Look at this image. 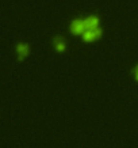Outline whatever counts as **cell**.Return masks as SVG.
<instances>
[{
  "instance_id": "obj_1",
  "label": "cell",
  "mask_w": 138,
  "mask_h": 148,
  "mask_svg": "<svg viewBox=\"0 0 138 148\" xmlns=\"http://www.w3.org/2000/svg\"><path fill=\"white\" fill-rule=\"evenodd\" d=\"M87 29H88V26H87L85 19H75V21L71 23L72 34H81V36H83V33H84Z\"/></svg>"
},
{
  "instance_id": "obj_2",
  "label": "cell",
  "mask_w": 138,
  "mask_h": 148,
  "mask_svg": "<svg viewBox=\"0 0 138 148\" xmlns=\"http://www.w3.org/2000/svg\"><path fill=\"white\" fill-rule=\"evenodd\" d=\"M100 36H102V30L99 27H89L83 33V40L85 42H92V41L98 40Z\"/></svg>"
},
{
  "instance_id": "obj_3",
  "label": "cell",
  "mask_w": 138,
  "mask_h": 148,
  "mask_svg": "<svg viewBox=\"0 0 138 148\" xmlns=\"http://www.w3.org/2000/svg\"><path fill=\"white\" fill-rule=\"evenodd\" d=\"M16 52H18L19 60H23V58L29 54V52H30L29 45H27V44H18V46H16Z\"/></svg>"
},
{
  "instance_id": "obj_4",
  "label": "cell",
  "mask_w": 138,
  "mask_h": 148,
  "mask_svg": "<svg viewBox=\"0 0 138 148\" xmlns=\"http://www.w3.org/2000/svg\"><path fill=\"white\" fill-rule=\"evenodd\" d=\"M54 48L57 52H64L65 50V41L61 37H56L54 38Z\"/></svg>"
},
{
  "instance_id": "obj_5",
  "label": "cell",
  "mask_w": 138,
  "mask_h": 148,
  "mask_svg": "<svg viewBox=\"0 0 138 148\" xmlns=\"http://www.w3.org/2000/svg\"><path fill=\"white\" fill-rule=\"evenodd\" d=\"M85 22H87V26L89 27H98L99 26V18L98 16H95V15H91L88 18L85 19Z\"/></svg>"
},
{
  "instance_id": "obj_6",
  "label": "cell",
  "mask_w": 138,
  "mask_h": 148,
  "mask_svg": "<svg viewBox=\"0 0 138 148\" xmlns=\"http://www.w3.org/2000/svg\"><path fill=\"white\" fill-rule=\"evenodd\" d=\"M134 77H135V80L138 82V65L134 68Z\"/></svg>"
}]
</instances>
